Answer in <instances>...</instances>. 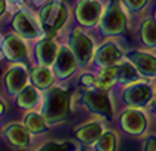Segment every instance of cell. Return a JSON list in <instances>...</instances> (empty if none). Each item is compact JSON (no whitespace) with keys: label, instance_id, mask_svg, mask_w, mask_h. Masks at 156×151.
Wrapping results in <instances>:
<instances>
[{"label":"cell","instance_id":"obj_1","mask_svg":"<svg viewBox=\"0 0 156 151\" xmlns=\"http://www.w3.org/2000/svg\"><path fill=\"white\" fill-rule=\"evenodd\" d=\"M72 96L67 88L64 86H51L43 91V101L40 105V113L49 126L64 123L70 114Z\"/></svg>","mask_w":156,"mask_h":151},{"label":"cell","instance_id":"obj_2","mask_svg":"<svg viewBox=\"0 0 156 151\" xmlns=\"http://www.w3.org/2000/svg\"><path fill=\"white\" fill-rule=\"evenodd\" d=\"M36 18L45 34L54 36L67 25L70 18L69 6L60 0H49L43 3L36 13Z\"/></svg>","mask_w":156,"mask_h":151},{"label":"cell","instance_id":"obj_3","mask_svg":"<svg viewBox=\"0 0 156 151\" xmlns=\"http://www.w3.org/2000/svg\"><path fill=\"white\" fill-rule=\"evenodd\" d=\"M67 45L73 50L80 67H86L89 65V62H92L95 53V43L91 34L86 31V28L79 25L70 30L67 37Z\"/></svg>","mask_w":156,"mask_h":151},{"label":"cell","instance_id":"obj_4","mask_svg":"<svg viewBox=\"0 0 156 151\" xmlns=\"http://www.w3.org/2000/svg\"><path fill=\"white\" fill-rule=\"evenodd\" d=\"M80 104L97 117L110 120L113 116V105L108 91L104 89H86L80 95Z\"/></svg>","mask_w":156,"mask_h":151},{"label":"cell","instance_id":"obj_5","mask_svg":"<svg viewBox=\"0 0 156 151\" xmlns=\"http://www.w3.org/2000/svg\"><path fill=\"white\" fill-rule=\"evenodd\" d=\"M126 22H128V18L122 6L118 3H112L103 12L98 28H100V33L106 37H116L126 30Z\"/></svg>","mask_w":156,"mask_h":151},{"label":"cell","instance_id":"obj_6","mask_svg":"<svg viewBox=\"0 0 156 151\" xmlns=\"http://www.w3.org/2000/svg\"><path fill=\"white\" fill-rule=\"evenodd\" d=\"M30 83V70L25 62H11L3 71V86L6 93L15 98Z\"/></svg>","mask_w":156,"mask_h":151},{"label":"cell","instance_id":"obj_7","mask_svg":"<svg viewBox=\"0 0 156 151\" xmlns=\"http://www.w3.org/2000/svg\"><path fill=\"white\" fill-rule=\"evenodd\" d=\"M12 30L27 40H39L45 36L36 15H31L25 9H18L12 16Z\"/></svg>","mask_w":156,"mask_h":151},{"label":"cell","instance_id":"obj_8","mask_svg":"<svg viewBox=\"0 0 156 151\" xmlns=\"http://www.w3.org/2000/svg\"><path fill=\"white\" fill-rule=\"evenodd\" d=\"M104 6L100 0H79L74 8V19L80 27L91 30L98 27Z\"/></svg>","mask_w":156,"mask_h":151},{"label":"cell","instance_id":"obj_9","mask_svg":"<svg viewBox=\"0 0 156 151\" xmlns=\"http://www.w3.org/2000/svg\"><path fill=\"white\" fill-rule=\"evenodd\" d=\"M0 45L3 57L11 62H27L30 59V49L27 45V39L15 31L5 36L0 40Z\"/></svg>","mask_w":156,"mask_h":151},{"label":"cell","instance_id":"obj_10","mask_svg":"<svg viewBox=\"0 0 156 151\" xmlns=\"http://www.w3.org/2000/svg\"><path fill=\"white\" fill-rule=\"evenodd\" d=\"M120 129L129 136H141L149 126V118L141 107H128L122 111L119 118Z\"/></svg>","mask_w":156,"mask_h":151},{"label":"cell","instance_id":"obj_11","mask_svg":"<svg viewBox=\"0 0 156 151\" xmlns=\"http://www.w3.org/2000/svg\"><path fill=\"white\" fill-rule=\"evenodd\" d=\"M153 99L152 86L146 81H132L125 84L122 91V101L129 107H146Z\"/></svg>","mask_w":156,"mask_h":151},{"label":"cell","instance_id":"obj_12","mask_svg":"<svg viewBox=\"0 0 156 151\" xmlns=\"http://www.w3.org/2000/svg\"><path fill=\"white\" fill-rule=\"evenodd\" d=\"M80 65L77 62V58L74 57L73 50L70 49V46L67 43L64 45H60V49H58V55H57V59L52 65V68L57 74V79L60 80H69L70 77L74 76V73L77 71Z\"/></svg>","mask_w":156,"mask_h":151},{"label":"cell","instance_id":"obj_13","mask_svg":"<svg viewBox=\"0 0 156 151\" xmlns=\"http://www.w3.org/2000/svg\"><path fill=\"white\" fill-rule=\"evenodd\" d=\"M58 49H60V45L55 42L52 36H43L42 39H39L33 47V57L36 64L52 67L58 55Z\"/></svg>","mask_w":156,"mask_h":151},{"label":"cell","instance_id":"obj_14","mask_svg":"<svg viewBox=\"0 0 156 151\" xmlns=\"http://www.w3.org/2000/svg\"><path fill=\"white\" fill-rule=\"evenodd\" d=\"M5 139L12 145L13 148L25 150L31 144V132L27 129L24 122H11L2 129Z\"/></svg>","mask_w":156,"mask_h":151},{"label":"cell","instance_id":"obj_15","mask_svg":"<svg viewBox=\"0 0 156 151\" xmlns=\"http://www.w3.org/2000/svg\"><path fill=\"white\" fill-rule=\"evenodd\" d=\"M123 52L119 47V45L113 40H106L104 43H101L98 47H95V53L92 62L97 67H107V65H115L119 64L123 59Z\"/></svg>","mask_w":156,"mask_h":151},{"label":"cell","instance_id":"obj_16","mask_svg":"<svg viewBox=\"0 0 156 151\" xmlns=\"http://www.w3.org/2000/svg\"><path fill=\"white\" fill-rule=\"evenodd\" d=\"M125 58L129 59L134 67L138 70L141 77L152 79L156 77V57L144 50H129L125 53Z\"/></svg>","mask_w":156,"mask_h":151},{"label":"cell","instance_id":"obj_17","mask_svg":"<svg viewBox=\"0 0 156 151\" xmlns=\"http://www.w3.org/2000/svg\"><path fill=\"white\" fill-rule=\"evenodd\" d=\"M104 130L106 129H104L103 122L95 118V120H89L86 123H82L80 126L74 129L73 133H74L76 141L80 142L82 145H92L94 147V144L98 141V138L101 136V133Z\"/></svg>","mask_w":156,"mask_h":151},{"label":"cell","instance_id":"obj_18","mask_svg":"<svg viewBox=\"0 0 156 151\" xmlns=\"http://www.w3.org/2000/svg\"><path fill=\"white\" fill-rule=\"evenodd\" d=\"M42 101H43V91L36 88L31 81L15 96V105L20 110H25V111L36 110L37 107L42 105Z\"/></svg>","mask_w":156,"mask_h":151},{"label":"cell","instance_id":"obj_19","mask_svg":"<svg viewBox=\"0 0 156 151\" xmlns=\"http://www.w3.org/2000/svg\"><path fill=\"white\" fill-rule=\"evenodd\" d=\"M55 80H57V74L52 67L37 64L36 67L30 70V81L40 91H46L51 86H54Z\"/></svg>","mask_w":156,"mask_h":151},{"label":"cell","instance_id":"obj_20","mask_svg":"<svg viewBox=\"0 0 156 151\" xmlns=\"http://www.w3.org/2000/svg\"><path fill=\"white\" fill-rule=\"evenodd\" d=\"M118 77H119V64L107 65V67H100L98 73H97L95 86L94 88L95 89L108 91V89H112L118 83Z\"/></svg>","mask_w":156,"mask_h":151},{"label":"cell","instance_id":"obj_21","mask_svg":"<svg viewBox=\"0 0 156 151\" xmlns=\"http://www.w3.org/2000/svg\"><path fill=\"white\" fill-rule=\"evenodd\" d=\"M23 122L27 126V129L31 132V135H42V133H46L49 130L48 122L45 120L43 114L40 111H36V110H28L25 111L24 117H23Z\"/></svg>","mask_w":156,"mask_h":151},{"label":"cell","instance_id":"obj_22","mask_svg":"<svg viewBox=\"0 0 156 151\" xmlns=\"http://www.w3.org/2000/svg\"><path fill=\"white\" fill-rule=\"evenodd\" d=\"M140 73L138 70L134 67L129 59H122L119 62V77H118V83L120 84H128V83H132V81L140 80Z\"/></svg>","mask_w":156,"mask_h":151},{"label":"cell","instance_id":"obj_23","mask_svg":"<svg viewBox=\"0 0 156 151\" xmlns=\"http://www.w3.org/2000/svg\"><path fill=\"white\" fill-rule=\"evenodd\" d=\"M140 39L144 46L156 47V19L147 18L141 22L140 27Z\"/></svg>","mask_w":156,"mask_h":151},{"label":"cell","instance_id":"obj_24","mask_svg":"<svg viewBox=\"0 0 156 151\" xmlns=\"http://www.w3.org/2000/svg\"><path fill=\"white\" fill-rule=\"evenodd\" d=\"M76 145L77 144L70 139H62V141L48 139V141H43V142H39L36 150H39V151H72V150H77Z\"/></svg>","mask_w":156,"mask_h":151},{"label":"cell","instance_id":"obj_25","mask_svg":"<svg viewBox=\"0 0 156 151\" xmlns=\"http://www.w3.org/2000/svg\"><path fill=\"white\" fill-rule=\"evenodd\" d=\"M94 150L98 151H115L118 150V135L113 130H104L101 136L94 144Z\"/></svg>","mask_w":156,"mask_h":151},{"label":"cell","instance_id":"obj_26","mask_svg":"<svg viewBox=\"0 0 156 151\" xmlns=\"http://www.w3.org/2000/svg\"><path fill=\"white\" fill-rule=\"evenodd\" d=\"M123 6L131 12H140L147 6L149 0H122Z\"/></svg>","mask_w":156,"mask_h":151},{"label":"cell","instance_id":"obj_27","mask_svg":"<svg viewBox=\"0 0 156 151\" xmlns=\"http://www.w3.org/2000/svg\"><path fill=\"white\" fill-rule=\"evenodd\" d=\"M95 79H97V74H92V73H85L80 76V84L86 88V89H94V86H95Z\"/></svg>","mask_w":156,"mask_h":151},{"label":"cell","instance_id":"obj_28","mask_svg":"<svg viewBox=\"0 0 156 151\" xmlns=\"http://www.w3.org/2000/svg\"><path fill=\"white\" fill-rule=\"evenodd\" d=\"M143 150L146 151H156V135H150L144 139Z\"/></svg>","mask_w":156,"mask_h":151},{"label":"cell","instance_id":"obj_29","mask_svg":"<svg viewBox=\"0 0 156 151\" xmlns=\"http://www.w3.org/2000/svg\"><path fill=\"white\" fill-rule=\"evenodd\" d=\"M6 113H8V102H6V99L0 95V117H3Z\"/></svg>","mask_w":156,"mask_h":151},{"label":"cell","instance_id":"obj_30","mask_svg":"<svg viewBox=\"0 0 156 151\" xmlns=\"http://www.w3.org/2000/svg\"><path fill=\"white\" fill-rule=\"evenodd\" d=\"M8 12V0H0V18Z\"/></svg>","mask_w":156,"mask_h":151},{"label":"cell","instance_id":"obj_31","mask_svg":"<svg viewBox=\"0 0 156 151\" xmlns=\"http://www.w3.org/2000/svg\"><path fill=\"white\" fill-rule=\"evenodd\" d=\"M152 110H153V113H155V114H156V101H155V102H153V105H152Z\"/></svg>","mask_w":156,"mask_h":151},{"label":"cell","instance_id":"obj_32","mask_svg":"<svg viewBox=\"0 0 156 151\" xmlns=\"http://www.w3.org/2000/svg\"><path fill=\"white\" fill-rule=\"evenodd\" d=\"M3 55V52H2V45H0V57Z\"/></svg>","mask_w":156,"mask_h":151},{"label":"cell","instance_id":"obj_33","mask_svg":"<svg viewBox=\"0 0 156 151\" xmlns=\"http://www.w3.org/2000/svg\"><path fill=\"white\" fill-rule=\"evenodd\" d=\"M155 19H156V9H155Z\"/></svg>","mask_w":156,"mask_h":151}]
</instances>
